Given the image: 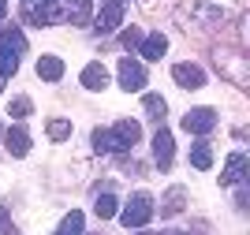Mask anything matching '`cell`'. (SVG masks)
<instances>
[{
  "label": "cell",
  "instance_id": "1",
  "mask_svg": "<svg viewBox=\"0 0 250 235\" xmlns=\"http://www.w3.org/2000/svg\"><path fill=\"white\" fill-rule=\"evenodd\" d=\"M194 15L209 26L228 22L231 15H239V0H194Z\"/></svg>",
  "mask_w": 250,
  "mask_h": 235
},
{
  "label": "cell",
  "instance_id": "2",
  "mask_svg": "<svg viewBox=\"0 0 250 235\" xmlns=\"http://www.w3.org/2000/svg\"><path fill=\"white\" fill-rule=\"evenodd\" d=\"M149 216H153V198H149V194H135L131 202L124 205L120 220H124V228L131 232V228H146Z\"/></svg>",
  "mask_w": 250,
  "mask_h": 235
},
{
  "label": "cell",
  "instance_id": "3",
  "mask_svg": "<svg viewBox=\"0 0 250 235\" xmlns=\"http://www.w3.org/2000/svg\"><path fill=\"white\" fill-rule=\"evenodd\" d=\"M108 138H112V153H127V150H135V142L142 138V127H138L135 120H120L108 131Z\"/></svg>",
  "mask_w": 250,
  "mask_h": 235
},
{
  "label": "cell",
  "instance_id": "4",
  "mask_svg": "<svg viewBox=\"0 0 250 235\" xmlns=\"http://www.w3.org/2000/svg\"><path fill=\"white\" fill-rule=\"evenodd\" d=\"M213 127H217V112L213 108H190L183 116V131L187 134H209Z\"/></svg>",
  "mask_w": 250,
  "mask_h": 235
},
{
  "label": "cell",
  "instance_id": "5",
  "mask_svg": "<svg viewBox=\"0 0 250 235\" xmlns=\"http://www.w3.org/2000/svg\"><path fill=\"white\" fill-rule=\"evenodd\" d=\"M172 157H176V142H172V131L157 127V134H153V161L161 164V172H165V168H172Z\"/></svg>",
  "mask_w": 250,
  "mask_h": 235
},
{
  "label": "cell",
  "instance_id": "6",
  "mask_svg": "<svg viewBox=\"0 0 250 235\" xmlns=\"http://www.w3.org/2000/svg\"><path fill=\"white\" fill-rule=\"evenodd\" d=\"M120 22H124V4H120V0H104V8L97 11L94 26H97L101 34H112Z\"/></svg>",
  "mask_w": 250,
  "mask_h": 235
},
{
  "label": "cell",
  "instance_id": "7",
  "mask_svg": "<svg viewBox=\"0 0 250 235\" xmlns=\"http://www.w3.org/2000/svg\"><path fill=\"white\" fill-rule=\"evenodd\" d=\"M172 79H176L183 90H202V86H206V71H202L198 64H176V67H172Z\"/></svg>",
  "mask_w": 250,
  "mask_h": 235
},
{
  "label": "cell",
  "instance_id": "8",
  "mask_svg": "<svg viewBox=\"0 0 250 235\" xmlns=\"http://www.w3.org/2000/svg\"><path fill=\"white\" fill-rule=\"evenodd\" d=\"M120 86H124L127 93L142 90V86H146V67L138 60H120Z\"/></svg>",
  "mask_w": 250,
  "mask_h": 235
},
{
  "label": "cell",
  "instance_id": "9",
  "mask_svg": "<svg viewBox=\"0 0 250 235\" xmlns=\"http://www.w3.org/2000/svg\"><path fill=\"white\" fill-rule=\"evenodd\" d=\"M4 146H8L11 157H26V153H30V131H26L22 123L8 127V131H4Z\"/></svg>",
  "mask_w": 250,
  "mask_h": 235
},
{
  "label": "cell",
  "instance_id": "10",
  "mask_svg": "<svg viewBox=\"0 0 250 235\" xmlns=\"http://www.w3.org/2000/svg\"><path fill=\"white\" fill-rule=\"evenodd\" d=\"M247 168H250L247 153H231V157H228V164H224V172H220V183H224V187L243 183V179H247Z\"/></svg>",
  "mask_w": 250,
  "mask_h": 235
},
{
  "label": "cell",
  "instance_id": "11",
  "mask_svg": "<svg viewBox=\"0 0 250 235\" xmlns=\"http://www.w3.org/2000/svg\"><path fill=\"white\" fill-rule=\"evenodd\" d=\"M0 52H8V56L26 52V34H22L19 26H4V30H0Z\"/></svg>",
  "mask_w": 250,
  "mask_h": 235
},
{
  "label": "cell",
  "instance_id": "12",
  "mask_svg": "<svg viewBox=\"0 0 250 235\" xmlns=\"http://www.w3.org/2000/svg\"><path fill=\"white\" fill-rule=\"evenodd\" d=\"M63 19L75 22V26H86V22L94 19V0H67V8H63Z\"/></svg>",
  "mask_w": 250,
  "mask_h": 235
},
{
  "label": "cell",
  "instance_id": "13",
  "mask_svg": "<svg viewBox=\"0 0 250 235\" xmlns=\"http://www.w3.org/2000/svg\"><path fill=\"white\" fill-rule=\"evenodd\" d=\"M79 79H83L86 90H104V86H108V67L94 60V64H86V67H83V75H79Z\"/></svg>",
  "mask_w": 250,
  "mask_h": 235
},
{
  "label": "cell",
  "instance_id": "14",
  "mask_svg": "<svg viewBox=\"0 0 250 235\" xmlns=\"http://www.w3.org/2000/svg\"><path fill=\"white\" fill-rule=\"evenodd\" d=\"M138 52H142L146 60H161V56L168 52V38H165L161 30H157V34H146V38H142V45H138Z\"/></svg>",
  "mask_w": 250,
  "mask_h": 235
},
{
  "label": "cell",
  "instance_id": "15",
  "mask_svg": "<svg viewBox=\"0 0 250 235\" xmlns=\"http://www.w3.org/2000/svg\"><path fill=\"white\" fill-rule=\"evenodd\" d=\"M38 79L60 82L63 79V60H60V56H42V60H38Z\"/></svg>",
  "mask_w": 250,
  "mask_h": 235
},
{
  "label": "cell",
  "instance_id": "16",
  "mask_svg": "<svg viewBox=\"0 0 250 235\" xmlns=\"http://www.w3.org/2000/svg\"><path fill=\"white\" fill-rule=\"evenodd\" d=\"M183 205H187V191H183V187H172L165 194V202H161V213L176 216V213H183Z\"/></svg>",
  "mask_w": 250,
  "mask_h": 235
},
{
  "label": "cell",
  "instance_id": "17",
  "mask_svg": "<svg viewBox=\"0 0 250 235\" xmlns=\"http://www.w3.org/2000/svg\"><path fill=\"white\" fill-rule=\"evenodd\" d=\"M190 164H194L198 172H209V168H213V146L209 142H194L190 146Z\"/></svg>",
  "mask_w": 250,
  "mask_h": 235
},
{
  "label": "cell",
  "instance_id": "18",
  "mask_svg": "<svg viewBox=\"0 0 250 235\" xmlns=\"http://www.w3.org/2000/svg\"><path fill=\"white\" fill-rule=\"evenodd\" d=\"M142 108H146L149 120H165V112H168V105H165L161 93H146V97H142Z\"/></svg>",
  "mask_w": 250,
  "mask_h": 235
},
{
  "label": "cell",
  "instance_id": "19",
  "mask_svg": "<svg viewBox=\"0 0 250 235\" xmlns=\"http://www.w3.org/2000/svg\"><path fill=\"white\" fill-rule=\"evenodd\" d=\"M94 213L101 216V220H112V216L120 213V202H116L112 194H97V202H94Z\"/></svg>",
  "mask_w": 250,
  "mask_h": 235
},
{
  "label": "cell",
  "instance_id": "20",
  "mask_svg": "<svg viewBox=\"0 0 250 235\" xmlns=\"http://www.w3.org/2000/svg\"><path fill=\"white\" fill-rule=\"evenodd\" d=\"M56 235H83V213H79V209H71V213L60 220Z\"/></svg>",
  "mask_w": 250,
  "mask_h": 235
},
{
  "label": "cell",
  "instance_id": "21",
  "mask_svg": "<svg viewBox=\"0 0 250 235\" xmlns=\"http://www.w3.org/2000/svg\"><path fill=\"white\" fill-rule=\"evenodd\" d=\"M49 138L52 142H63V138H71V120H49Z\"/></svg>",
  "mask_w": 250,
  "mask_h": 235
},
{
  "label": "cell",
  "instance_id": "22",
  "mask_svg": "<svg viewBox=\"0 0 250 235\" xmlns=\"http://www.w3.org/2000/svg\"><path fill=\"white\" fill-rule=\"evenodd\" d=\"M30 108H34L30 97H15V101L8 105V116H11V120H26V116H30Z\"/></svg>",
  "mask_w": 250,
  "mask_h": 235
},
{
  "label": "cell",
  "instance_id": "23",
  "mask_svg": "<svg viewBox=\"0 0 250 235\" xmlns=\"http://www.w3.org/2000/svg\"><path fill=\"white\" fill-rule=\"evenodd\" d=\"M90 142H94L97 153H112V138H108V131H104V127H97V131L90 134Z\"/></svg>",
  "mask_w": 250,
  "mask_h": 235
},
{
  "label": "cell",
  "instance_id": "24",
  "mask_svg": "<svg viewBox=\"0 0 250 235\" xmlns=\"http://www.w3.org/2000/svg\"><path fill=\"white\" fill-rule=\"evenodd\" d=\"M15 71H19V56H8V52H0V82L11 79Z\"/></svg>",
  "mask_w": 250,
  "mask_h": 235
},
{
  "label": "cell",
  "instance_id": "25",
  "mask_svg": "<svg viewBox=\"0 0 250 235\" xmlns=\"http://www.w3.org/2000/svg\"><path fill=\"white\" fill-rule=\"evenodd\" d=\"M142 38H146V34L138 30V26H131V30H124V45H127V49H138V45H142Z\"/></svg>",
  "mask_w": 250,
  "mask_h": 235
},
{
  "label": "cell",
  "instance_id": "26",
  "mask_svg": "<svg viewBox=\"0 0 250 235\" xmlns=\"http://www.w3.org/2000/svg\"><path fill=\"white\" fill-rule=\"evenodd\" d=\"M0 232H4V235H15V228H11L8 213H4V205H0Z\"/></svg>",
  "mask_w": 250,
  "mask_h": 235
},
{
  "label": "cell",
  "instance_id": "27",
  "mask_svg": "<svg viewBox=\"0 0 250 235\" xmlns=\"http://www.w3.org/2000/svg\"><path fill=\"white\" fill-rule=\"evenodd\" d=\"M138 4H142L146 11H157V0H138Z\"/></svg>",
  "mask_w": 250,
  "mask_h": 235
},
{
  "label": "cell",
  "instance_id": "28",
  "mask_svg": "<svg viewBox=\"0 0 250 235\" xmlns=\"http://www.w3.org/2000/svg\"><path fill=\"white\" fill-rule=\"evenodd\" d=\"M4 15H8V0H0V19H4Z\"/></svg>",
  "mask_w": 250,
  "mask_h": 235
},
{
  "label": "cell",
  "instance_id": "29",
  "mask_svg": "<svg viewBox=\"0 0 250 235\" xmlns=\"http://www.w3.org/2000/svg\"><path fill=\"white\" fill-rule=\"evenodd\" d=\"M135 235H157V232H135Z\"/></svg>",
  "mask_w": 250,
  "mask_h": 235
},
{
  "label": "cell",
  "instance_id": "30",
  "mask_svg": "<svg viewBox=\"0 0 250 235\" xmlns=\"http://www.w3.org/2000/svg\"><path fill=\"white\" fill-rule=\"evenodd\" d=\"M42 4H60V0H42Z\"/></svg>",
  "mask_w": 250,
  "mask_h": 235
},
{
  "label": "cell",
  "instance_id": "31",
  "mask_svg": "<svg viewBox=\"0 0 250 235\" xmlns=\"http://www.w3.org/2000/svg\"><path fill=\"white\" fill-rule=\"evenodd\" d=\"M0 90H4V82H0Z\"/></svg>",
  "mask_w": 250,
  "mask_h": 235
},
{
  "label": "cell",
  "instance_id": "32",
  "mask_svg": "<svg viewBox=\"0 0 250 235\" xmlns=\"http://www.w3.org/2000/svg\"><path fill=\"white\" fill-rule=\"evenodd\" d=\"M0 134H4V127H0Z\"/></svg>",
  "mask_w": 250,
  "mask_h": 235
}]
</instances>
